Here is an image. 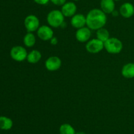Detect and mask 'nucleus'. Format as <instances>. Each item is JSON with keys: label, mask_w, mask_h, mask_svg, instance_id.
<instances>
[{"label": "nucleus", "mask_w": 134, "mask_h": 134, "mask_svg": "<svg viewBox=\"0 0 134 134\" xmlns=\"http://www.w3.org/2000/svg\"><path fill=\"white\" fill-rule=\"evenodd\" d=\"M51 2L57 6H62L64 3L67 2V0H51Z\"/></svg>", "instance_id": "nucleus-20"}, {"label": "nucleus", "mask_w": 134, "mask_h": 134, "mask_svg": "<svg viewBox=\"0 0 134 134\" xmlns=\"http://www.w3.org/2000/svg\"><path fill=\"white\" fill-rule=\"evenodd\" d=\"M119 13L124 18H131L134 14L133 5L129 2L124 3L120 6V9H119Z\"/></svg>", "instance_id": "nucleus-12"}, {"label": "nucleus", "mask_w": 134, "mask_h": 134, "mask_svg": "<svg viewBox=\"0 0 134 134\" xmlns=\"http://www.w3.org/2000/svg\"><path fill=\"white\" fill-rule=\"evenodd\" d=\"M73 1H79V0H73Z\"/></svg>", "instance_id": "nucleus-25"}, {"label": "nucleus", "mask_w": 134, "mask_h": 134, "mask_svg": "<svg viewBox=\"0 0 134 134\" xmlns=\"http://www.w3.org/2000/svg\"><path fill=\"white\" fill-rule=\"evenodd\" d=\"M71 25L76 29H79L85 27L86 25V16L81 13H76L71 17L70 20Z\"/></svg>", "instance_id": "nucleus-11"}, {"label": "nucleus", "mask_w": 134, "mask_h": 134, "mask_svg": "<svg viewBox=\"0 0 134 134\" xmlns=\"http://www.w3.org/2000/svg\"><path fill=\"white\" fill-rule=\"evenodd\" d=\"M41 53L39 50L34 49L27 54L26 60H27V62L29 63H31V64H36V63H39L40 61V60L41 59Z\"/></svg>", "instance_id": "nucleus-15"}, {"label": "nucleus", "mask_w": 134, "mask_h": 134, "mask_svg": "<svg viewBox=\"0 0 134 134\" xmlns=\"http://www.w3.org/2000/svg\"><path fill=\"white\" fill-rule=\"evenodd\" d=\"M86 26L91 30H98L107 23V14L99 9H91L86 16Z\"/></svg>", "instance_id": "nucleus-1"}, {"label": "nucleus", "mask_w": 134, "mask_h": 134, "mask_svg": "<svg viewBox=\"0 0 134 134\" xmlns=\"http://www.w3.org/2000/svg\"><path fill=\"white\" fill-rule=\"evenodd\" d=\"M76 134H86V133L85 132H82V131H79V132H76Z\"/></svg>", "instance_id": "nucleus-24"}, {"label": "nucleus", "mask_w": 134, "mask_h": 134, "mask_svg": "<svg viewBox=\"0 0 134 134\" xmlns=\"http://www.w3.org/2000/svg\"><path fill=\"white\" fill-rule=\"evenodd\" d=\"M27 54L26 48L20 45L14 46L10 51V57L17 62H22L26 60Z\"/></svg>", "instance_id": "nucleus-5"}, {"label": "nucleus", "mask_w": 134, "mask_h": 134, "mask_svg": "<svg viewBox=\"0 0 134 134\" xmlns=\"http://www.w3.org/2000/svg\"><path fill=\"white\" fill-rule=\"evenodd\" d=\"M62 64V62L60 57L57 56H49L46 60L44 66L47 70L54 72L60 69Z\"/></svg>", "instance_id": "nucleus-8"}, {"label": "nucleus", "mask_w": 134, "mask_h": 134, "mask_svg": "<svg viewBox=\"0 0 134 134\" xmlns=\"http://www.w3.org/2000/svg\"><path fill=\"white\" fill-rule=\"evenodd\" d=\"M58 42V40L57 38L54 36L50 40V43H51V44L52 45H57Z\"/></svg>", "instance_id": "nucleus-22"}, {"label": "nucleus", "mask_w": 134, "mask_h": 134, "mask_svg": "<svg viewBox=\"0 0 134 134\" xmlns=\"http://www.w3.org/2000/svg\"><path fill=\"white\" fill-rule=\"evenodd\" d=\"M104 49L110 54H119L123 49V43L116 38H110L104 43Z\"/></svg>", "instance_id": "nucleus-3"}, {"label": "nucleus", "mask_w": 134, "mask_h": 134, "mask_svg": "<svg viewBox=\"0 0 134 134\" xmlns=\"http://www.w3.org/2000/svg\"><path fill=\"white\" fill-rule=\"evenodd\" d=\"M85 48L90 53L96 54L101 52L104 49V43L98 38H94L86 42Z\"/></svg>", "instance_id": "nucleus-6"}, {"label": "nucleus", "mask_w": 134, "mask_h": 134, "mask_svg": "<svg viewBox=\"0 0 134 134\" xmlns=\"http://www.w3.org/2000/svg\"><path fill=\"white\" fill-rule=\"evenodd\" d=\"M34 1L38 5H45L48 4V2L51 1V0H34Z\"/></svg>", "instance_id": "nucleus-21"}, {"label": "nucleus", "mask_w": 134, "mask_h": 134, "mask_svg": "<svg viewBox=\"0 0 134 134\" xmlns=\"http://www.w3.org/2000/svg\"><path fill=\"white\" fill-rule=\"evenodd\" d=\"M122 76L127 79H132L134 78V63H129L123 66L121 70Z\"/></svg>", "instance_id": "nucleus-14"}, {"label": "nucleus", "mask_w": 134, "mask_h": 134, "mask_svg": "<svg viewBox=\"0 0 134 134\" xmlns=\"http://www.w3.org/2000/svg\"><path fill=\"white\" fill-rule=\"evenodd\" d=\"M91 35V30L88 27L85 26L81 28L77 29L75 32V38L79 42L86 43L90 40Z\"/></svg>", "instance_id": "nucleus-9"}, {"label": "nucleus", "mask_w": 134, "mask_h": 134, "mask_svg": "<svg viewBox=\"0 0 134 134\" xmlns=\"http://www.w3.org/2000/svg\"><path fill=\"white\" fill-rule=\"evenodd\" d=\"M100 7L101 10L106 14H112L115 10V1L114 0H101Z\"/></svg>", "instance_id": "nucleus-13"}, {"label": "nucleus", "mask_w": 134, "mask_h": 134, "mask_svg": "<svg viewBox=\"0 0 134 134\" xmlns=\"http://www.w3.org/2000/svg\"><path fill=\"white\" fill-rule=\"evenodd\" d=\"M65 17L60 10H52L47 16V20L48 25L52 28H59L64 23Z\"/></svg>", "instance_id": "nucleus-2"}, {"label": "nucleus", "mask_w": 134, "mask_h": 134, "mask_svg": "<svg viewBox=\"0 0 134 134\" xmlns=\"http://www.w3.org/2000/svg\"><path fill=\"white\" fill-rule=\"evenodd\" d=\"M24 24L27 32H34L40 27V21L37 16L29 14L25 18Z\"/></svg>", "instance_id": "nucleus-4"}, {"label": "nucleus", "mask_w": 134, "mask_h": 134, "mask_svg": "<svg viewBox=\"0 0 134 134\" xmlns=\"http://www.w3.org/2000/svg\"><path fill=\"white\" fill-rule=\"evenodd\" d=\"M13 126V122L10 118L4 116H0V129L3 130H9Z\"/></svg>", "instance_id": "nucleus-17"}, {"label": "nucleus", "mask_w": 134, "mask_h": 134, "mask_svg": "<svg viewBox=\"0 0 134 134\" xmlns=\"http://www.w3.org/2000/svg\"><path fill=\"white\" fill-rule=\"evenodd\" d=\"M112 14H113V16H115V17H116V16L119 15V12L116 11V10H115L113 12Z\"/></svg>", "instance_id": "nucleus-23"}, {"label": "nucleus", "mask_w": 134, "mask_h": 134, "mask_svg": "<svg viewBox=\"0 0 134 134\" xmlns=\"http://www.w3.org/2000/svg\"><path fill=\"white\" fill-rule=\"evenodd\" d=\"M24 44L27 47H32L36 43V38L33 32H27L23 38Z\"/></svg>", "instance_id": "nucleus-16"}, {"label": "nucleus", "mask_w": 134, "mask_h": 134, "mask_svg": "<svg viewBox=\"0 0 134 134\" xmlns=\"http://www.w3.org/2000/svg\"><path fill=\"white\" fill-rule=\"evenodd\" d=\"M77 7L73 1H68L62 6L61 11L65 17H72L77 13Z\"/></svg>", "instance_id": "nucleus-10"}, {"label": "nucleus", "mask_w": 134, "mask_h": 134, "mask_svg": "<svg viewBox=\"0 0 134 134\" xmlns=\"http://www.w3.org/2000/svg\"><path fill=\"white\" fill-rule=\"evenodd\" d=\"M59 131H60V134H76L74 127L68 123L62 124L59 129Z\"/></svg>", "instance_id": "nucleus-19"}, {"label": "nucleus", "mask_w": 134, "mask_h": 134, "mask_svg": "<svg viewBox=\"0 0 134 134\" xmlns=\"http://www.w3.org/2000/svg\"><path fill=\"white\" fill-rule=\"evenodd\" d=\"M37 35L41 40L50 41L54 37V32L51 26L42 25L37 30Z\"/></svg>", "instance_id": "nucleus-7"}, {"label": "nucleus", "mask_w": 134, "mask_h": 134, "mask_svg": "<svg viewBox=\"0 0 134 134\" xmlns=\"http://www.w3.org/2000/svg\"><path fill=\"white\" fill-rule=\"evenodd\" d=\"M115 1H120V0H114Z\"/></svg>", "instance_id": "nucleus-26"}, {"label": "nucleus", "mask_w": 134, "mask_h": 134, "mask_svg": "<svg viewBox=\"0 0 134 134\" xmlns=\"http://www.w3.org/2000/svg\"><path fill=\"white\" fill-rule=\"evenodd\" d=\"M96 38L105 43L107 39L110 38L109 32L104 27L98 29V30H96Z\"/></svg>", "instance_id": "nucleus-18"}]
</instances>
